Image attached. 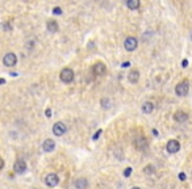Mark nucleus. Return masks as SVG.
<instances>
[{"instance_id":"1","label":"nucleus","mask_w":192,"mask_h":189,"mask_svg":"<svg viewBox=\"0 0 192 189\" xmlns=\"http://www.w3.org/2000/svg\"><path fill=\"white\" fill-rule=\"evenodd\" d=\"M59 78L63 83H71V81L74 80V71L71 70V68H63V70L61 71Z\"/></svg>"},{"instance_id":"2","label":"nucleus","mask_w":192,"mask_h":189,"mask_svg":"<svg viewBox=\"0 0 192 189\" xmlns=\"http://www.w3.org/2000/svg\"><path fill=\"white\" fill-rule=\"evenodd\" d=\"M189 91V83L188 81H182V83H179L176 87H175V92L178 96H185V94L188 93Z\"/></svg>"},{"instance_id":"3","label":"nucleus","mask_w":192,"mask_h":189,"mask_svg":"<svg viewBox=\"0 0 192 189\" xmlns=\"http://www.w3.org/2000/svg\"><path fill=\"white\" fill-rule=\"evenodd\" d=\"M66 130H67V128H66V125L63 122H55L53 125V134L57 135V137L63 135L66 133Z\"/></svg>"},{"instance_id":"4","label":"nucleus","mask_w":192,"mask_h":189,"mask_svg":"<svg viewBox=\"0 0 192 189\" xmlns=\"http://www.w3.org/2000/svg\"><path fill=\"white\" fill-rule=\"evenodd\" d=\"M3 63L7 67H13L16 63H17V58H16V55L13 53H7L4 55V58H3Z\"/></svg>"},{"instance_id":"5","label":"nucleus","mask_w":192,"mask_h":189,"mask_svg":"<svg viewBox=\"0 0 192 189\" xmlns=\"http://www.w3.org/2000/svg\"><path fill=\"white\" fill-rule=\"evenodd\" d=\"M137 45H138V41L134 38V37H128L124 42V47L128 50V51H133V50L137 49Z\"/></svg>"},{"instance_id":"6","label":"nucleus","mask_w":192,"mask_h":189,"mask_svg":"<svg viewBox=\"0 0 192 189\" xmlns=\"http://www.w3.org/2000/svg\"><path fill=\"white\" fill-rule=\"evenodd\" d=\"M45 182H46V185L50 187V188L55 187V185L59 182L58 175H57V173H49V175L46 176V177H45Z\"/></svg>"},{"instance_id":"7","label":"nucleus","mask_w":192,"mask_h":189,"mask_svg":"<svg viewBox=\"0 0 192 189\" xmlns=\"http://www.w3.org/2000/svg\"><path fill=\"white\" fill-rule=\"evenodd\" d=\"M166 150H167L170 154H175V153H178V151L180 150V143H179L178 141H175V139H171V141L167 142Z\"/></svg>"},{"instance_id":"8","label":"nucleus","mask_w":192,"mask_h":189,"mask_svg":"<svg viewBox=\"0 0 192 189\" xmlns=\"http://www.w3.org/2000/svg\"><path fill=\"white\" fill-rule=\"evenodd\" d=\"M13 171L16 173H24L25 171H27V163H25L23 159H18L15 162V164H13Z\"/></svg>"},{"instance_id":"9","label":"nucleus","mask_w":192,"mask_h":189,"mask_svg":"<svg viewBox=\"0 0 192 189\" xmlns=\"http://www.w3.org/2000/svg\"><path fill=\"white\" fill-rule=\"evenodd\" d=\"M54 148H55V142L53 139H46L42 143V150L45 153H52Z\"/></svg>"},{"instance_id":"10","label":"nucleus","mask_w":192,"mask_h":189,"mask_svg":"<svg viewBox=\"0 0 192 189\" xmlns=\"http://www.w3.org/2000/svg\"><path fill=\"white\" fill-rule=\"evenodd\" d=\"M174 119L176 122H185L188 119V116L185 112H182V110H178L175 114H174Z\"/></svg>"},{"instance_id":"11","label":"nucleus","mask_w":192,"mask_h":189,"mask_svg":"<svg viewBox=\"0 0 192 189\" xmlns=\"http://www.w3.org/2000/svg\"><path fill=\"white\" fill-rule=\"evenodd\" d=\"M93 72L96 75H104L107 72V67L104 63H96V65L93 66Z\"/></svg>"},{"instance_id":"12","label":"nucleus","mask_w":192,"mask_h":189,"mask_svg":"<svg viewBox=\"0 0 192 189\" xmlns=\"http://www.w3.org/2000/svg\"><path fill=\"white\" fill-rule=\"evenodd\" d=\"M87 185H88L87 180L83 179V177H80V179H78V180H75V182H74V187H75L76 189H86Z\"/></svg>"},{"instance_id":"13","label":"nucleus","mask_w":192,"mask_h":189,"mask_svg":"<svg viewBox=\"0 0 192 189\" xmlns=\"http://www.w3.org/2000/svg\"><path fill=\"white\" fill-rule=\"evenodd\" d=\"M138 79H139V72H138L137 70L130 71L129 75H128V80H129L130 83H133V84H134V83H137Z\"/></svg>"},{"instance_id":"14","label":"nucleus","mask_w":192,"mask_h":189,"mask_svg":"<svg viewBox=\"0 0 192 189\" xmlns=\"http://www.w3.org/2000/svg\"><path fill=\"white\" fill-rule=\"evenodd\" d=\"M154 110V104L150 103V101H146L144 105H142V112L145 114H150V113Z\"/></svg>"},{"instance_id":"15","label":"nucleus","mask_w":192,"mask_h":189,"mask_svg":"<svg viewBox=\"0 0 192 189\" xmlns=\"http://www.w3.org/2000/svg\"><path fill=\"white\" fill-rule=\"evenodd\" d=\"M46 28L50 33H57L58 32V24H57V21H48Z\"/></svg>"},{"instance_id":"16","label":"nucleus","mask_w":192,"mask_h":189,"mask_svg":"<svg viewBox=\"0 0 192 189\" xmlns=\"http://www.w3.org/2000/svg\"><path fill=\"white\" fill-rule=\"evenodd\" d=\"M126 7L132 11H134L139 7V2L138 0H129V2H126Z\"/></svg>"},{"instance_id":"17","label":"nucleus","mask_w":192,"mask_h":189,"mask_svg":"<svg viewBox=\"0 0 192 189\" xmlns=\"http://www.w3.org/2000/svg\"><path fill=\"white\" fill-rule=\"evenodd\" d=\"M136 146H137V148H139V150H144L145 147H146V139L144 137H139L138 139H137V142H136Z\"/></svg>"},{"instance_id":"18","label":"nucleus","mask_w":192,"mask_h":189,"mask_svg":"<svg viewBox=\"0 0 192 189\" xmlns=\"http://www.w3.org/2000/svg\"><path fill=\"white\" fill-rule=\"evenodd\" d=\"M144 172H145L146 175L154 173V172H155V168H154V166H146V167H145V169H144Z\"/></svg>"},{"instance_id":"19","label":"nucleus","mask_w":192,"mask_h":189,"mask_svg":"<svg viewBox=\"0 0 192 189\" xmlns=\"http://www.w3.org/2000/svg\"><path fill=\"white\" fill-rule=\"evenodd\" d=\"M101 106H103V108H109L111 106V101H109V99H103L101 100Z\"/></svg>"},{"instance_id":"20","label":"nucleus","mask_w":192,"mask_h":189,"mask_svg":"<svg viewBox=\"0 0 192 189\" xmlns=\"http://www.w3.org/2000/svg\"><path fill=\"white\" fill-rule=\"evenodd\" d=\"M130 173H132V168H130V167H128V168L125 169V171H124V176H125V177H129Z\"/></svg>"},{"instance_id":"21","label":"nucleus","mask_w":192,"mask_h":189,"mask_svg":"<svg viewBox=\"0 0 192 189\" xmlns=\"http://www.w3.org/2000/svg\"><path fill=\"white\" fill-rule=\"evenodd\" d=\"M53 13H54V15H61V13H62V9H61L59 7H55V8L53 9Z\"/></svg>"},{"instance_id":"22","label":"nucleus","mask_w":192,"mask_h":189,"mask_svg":"<svg viewBox=\"0 0 192 189\" xmlns=\"http://www.w3.org/2000/svg\"><path fill=\"white\" fill-rule=\"evenodd\" d=\"M101 133H103V130H101V129H99V130H98V133H96V134L93 135V141H96V139H98V138H99V135H100Z\"/></svg>"},{"instance_id":"23","label":"nucleus","mask_w":192,"mask_h":189,"mask_svg":"<svg viewBox=\"0 0 192 189\" xmlns=\"http://www.w3.org/2000/svg\"><path fill=\"white\" fill-rule=\"evenodd\" d=\"M179 179H180L182 181H184V180H185V173H183V172L179 173Z\"/></svg>"},{"instance_id":"24","label":"nucleus","mask_w":192,"mask_h":189,"mask_svg":"<svg viewBox=\"0 0 192 189\" xmlns=\"http://www.w3.org/2000/svg\"><path fill=\"white\" fill-rule=\"evenodd\" d=\"M182 65H183V67H187V65H188V61H187V59H184Z\"/></svg>"},{"instance_id":"25","label":"nucleus","mask_w":192,"mask_h":189,"mask_svg":"<svg viewBox=\"0 0 192 189\" xmlns=\"http://www.w3.org/2000/svg\"><path fill=\"white\" fill-rule=\"evenodd\" d=\"M129 66H130L129 62H124V63H123V67H129Z\"/></svg>"},{"instance_id":"26","label":"nucleus","mask_w":192,"mask_h":189,"mask_svg":"<svg viewBox=\"0 0 192 189\" xmlns=\"http://www.w3.org/2000/svg\"><path fill=\"white\" fill-rule=\"evenodd\" d=\"M50 114H52V110H50V109H46V117H50Z\"/></svg>"},{"instance_id":"27","label":"nucleus","mask_w":192,"mask_h":189,"mask_svg":"<svg viewBox=\"0 0 192 189\" xmlns=\"http://www.w3.org/2000/svg\"><path fill=\"white\" fill-rule=\"evenodd\" d=\"M153 134H154V135H158V130L154 129V130H153Z\"/></svg>"},{"instance_id":"28","label":"nucleus","mask_w":192,"mask_h":189,"mask_svg":"<svg viewBox=\"0 0 192 189\" xmlns=\"http://www.w3.org/2000/svg\"><path fill=\"white\" fill-rule=\"evenodd\" d=\"M132 189H139V188H138V187H134V188H132Z\"/></svg>"}]
</instances>
